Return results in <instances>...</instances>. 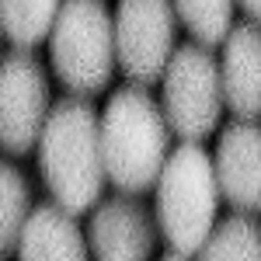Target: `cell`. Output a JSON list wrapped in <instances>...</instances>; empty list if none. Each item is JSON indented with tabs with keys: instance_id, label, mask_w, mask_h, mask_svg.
I'll return each instance as SVG.
<instances>
[{
	"instance_id": "1",
	"label": "cell",
	"mask_w": 261,
	"mask_h": 261,
	"mask_svg": "<svg viewBox=\"0 0 261 261\" xmlns=\"http://www.w3.org/2000/svg\"><path fill=\"white\" fill-rule=\"evenodd\" d=\"M35 153L45 192L63 209L81 216L101 202L108 181L101 153V115L91 108V101H84V94L53 105Z\"/></svg>"
},
{
	"instance_id": "2",
	"label": "cell",
	"mask_w": 261,
	"mask_h": 261,
	"mask_svg": "<svg viewBox=\"0 0 261 261\" xmlns=\"http://www.w3.org/2000/svg\"><path fill=\"white\" fill-rule=\"evenodd\" d=\"M171 122L164 105L150 98L146 84L119 87L101 115V153L112 188L143 195L157 188L161 171L171 157Z\"/></svg>"
},
{
	"instance_id": "3",
	"label": "cell",
	"mask_w": 261,
	"mask_h": 261,
	"mask_svg": "<svg viewBox=\"0 0 261 261\" xmlns=\"http://www.w3.org/2000/svg\"><path fill=\"white\" fill-rule=\"evenodd\" d=\"M223 188L216 161L195 140H181L157 181V226L167 244L164 258H195L216 230Z\"/></svg>"
},
{
	"instance_id": "4",
	"label": "cell",
	"mask_w": 261,
	"mask_h": 261,
	"mask_svg": "<svg viewBox=\"0 0 261 261\" xmlns=\"http://www.w3.org/2000/svg\"><path fill=\"white\" fill-rule=\"evenodd\" d=\"M53 73L73 94H98L108 87L119 49H115V14L105 0H63L60 18L49 35Z\"/></svg>"
},
{
	"instance_id": "5",
	"label": "cell",
	"mask_w": 261,
	"mask_h": 261,
	"mask_svg": "<svg viewBox=\"0 0 261 261\" xmlns=\"http://www.w3.org/2000/svg\"><path fill=\"white\" fill-rule=\"evenodd\" d=\"M161 105L178 140H205L216 133L226 108L223 66L205 45H178L164 70Z\"/></svg>"
},
{
	"instance_id": "6",
	"label": "cell",
	"mask_w": 261,
	"mask_h": 261,
	"mask_svg": "<svg viewBox=\"0 0 261 261\" xmlns=\"http://www.w3.org/2000/svg\"><path fill=\"white\" fill-rule=\"evenodd\" d=\"M174 0H119L115 7V49L119 66L129 81L157 84L174 56L178 28Z\"/></svg>"
},
{
	"instance_id": "7",
	"label": "cell",
	"mask_w": 261,
	"mask_h": 261,
	"mask_svg": "<svg viewBox=\"0 0 261 261\" xmlns=\"http://www.w3.org/2000/svg\"><path fill=\"white\" fill-rule=\"evenodd\" d=\"M49 77L32 49H14L0 63V143L11 157L32 153L42 140L49 105Z\"/></svg>"
},
{
	"instance_id": "8",
	"label": "cell",
	"mask_w": 261,
	"mask_h": 261,
	"mask_svg": "<svg viewBox=\"0 0 261 261\" xmlns=\"http://www.w3.org/2000/svg\"><path fill=\"white\" fill-rule=\"evenodd\" d=\"M157 220L150 209L122 192L119 199H108L94 205L91 216V254L101 261H143L153 254L157 244Z\"/></svg>"
},
{
	"instance_id": "9",
	"label": "cell",
	"mask_w": 261,
	"mask_h": 261,
	"mask_svg": "<svg viewBox=\"0 0 261 261\" xmlns=\"http://www.w3.org/2000/svg\"><path fill=\"white\" fill-rule=\"evenodd\" d=\"M216 178L223 199L241 213H261V125L237 119L220 133L216 143Z\"/></svg>"
},
{
	"instance_id": "10",
	"label": "cell",
	"mask_w": 261,
	"mask_h": 261,
	"mask_svg": "<svg viewBox=\"0 0 261 261\" xmlns=\"http://www.w3.org/2000/svg\"><path fill=\"white\" fill-rule=\"evenodd\" d=\"M223 94L237 119L261 115V21L237 24L223 42Z\"/></svg>"
},
{
	"instance_id": "11",
	"label": "cell",
	"mask_w": 261,
	"mask_h": 261,
	"mask_svg": "<svg viewBox=\"0 0 261 261\" xmlns=\"http://www.w3.org/2000/svg\"><path fill=\"white\" fill-rule=\"evenodd\" d=\"M87 237L77 226V216L70 209H63L60 202H42L32 209V216L21 230L18 241V258L24 261H49V258H63V261H81L91 254Z\"/></svg>"
},
{
	"instance_id": "12",
	"label": "cell",
	"mask_w": 261,
	"mask_h": 261,
	"mask_svg": "<svg viewBox=\"0 0 261 261\" xmlns=\"http://www.w3.org/2000/svg\"><path fill=\"white\" fill-rule=\"evenodd\" d=\"M63 0H0V28L14 49H35L53 35Z\"/></svg>"
},
{
	"instance_id": "13",
	"label": "cell",
	"mask_w": 261,
	"mask_h": 261,
	"mask_svg": "<svg viewBox=\"0 0 261 261\" xmlns=\"http://www.w3.org/2000/svg\"><path fill=\"white\" fill-rule=\"evenodd\" d=\"M32 185L24 178V171L7 161L0 167V251L11 258L18 254L21 230L32 216Z\"/></svg>"
},
{
	"instance_id": "14",
	"label": "cell",
	"mask_w": 261,
	"mask_h": 261,
	"mask_svg": "<svg viewBox=\"0 0 261 261\" xmlns=\"http://www.w3.org/2000/svg\"><path fill=\"white\" fill-rule=\"evenodd\" d=\"M202 258H244V261H261V226L254 213H241L223 220L209 241L202 247Z\"/></svg>"
},
{
	"instance_id": "15",
	"label": "cell",
	"mask_w": 261,
	"mask_h": 261,
	"mask_svg": "<svg viewBox=\"0 0 261 261\" xmlns=\"http://www.w3.org/2000/svg\"><path fill=\"white\" fill-rule=\"evenodd\" d=\"M233 4L237 0H174L181 24L202 45H223L233 32Z\"/></svg>"
},
{
	"instance_id": "16",
	"label": "cell",
	"mask_w": 261,
	"mask_h": 261,
	"mask_svg": "<svg viewBox=\"0 0 261 261\" xmlns=\"http://www.w3.org/2000/svg\"><path fill=\"white\" fill-rule=\"evenodd\" d=\"M237 4L244 7V14L251 21H261V0H237Z\"/></svg>"
}]
</instances>
